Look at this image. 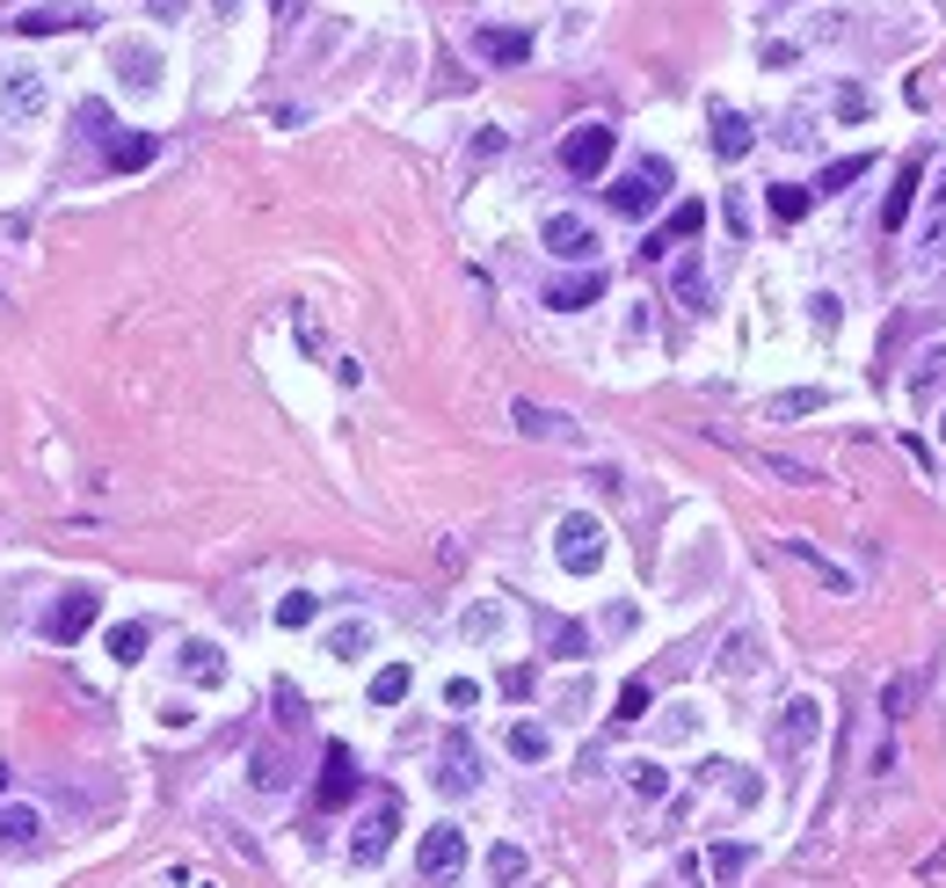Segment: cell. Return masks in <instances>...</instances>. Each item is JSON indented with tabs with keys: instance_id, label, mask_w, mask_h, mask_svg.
Masks as SVG:
<instances>
[{
	"instance_id": "d590c367",
	"label": "cell",
	"mask_w": 946,
	"mask_h": 888,
	"mask_svg": "<svg viewBox=\"0 0 946 888\" xmlns=\"http://www.w3.org/2000/svg\"><path fill=\"white\" fill-rule=\"evenodd\" d=\"M248 780L263 786V794H277V786L292 780V772H284V758H277V750H255V765H248Z\"/></svg>"
},
{
	"instance_id": "d6986e66",
	"label": "cell",
	"mask_w": 946,
	"mask_h": 888,
	"mask_svg": "<svg viewBox=\"0 0 946 888\" xmlns=\"http://www.w3.org/2000/svg\"><path fill=\"white\" fill-rule=\"evenodd\" d=\"M765 205H771V219H779V227H793V219H801V211L816 205V190H801V182H771Z\"/></svg>"
},
{
	"instance_id": "4316f807",
	"label": "cell",
	"mask_w": 946,
	"mask_h": 888,
	"mask_svg": "<svg viewBox=\"0 0 946 888\" xmlns=\"http://www.w3.org/2000/svg\"><path fill=\"white\" fill-rule=\"evenodd\" d=\"M15 30H30V36H52V30H88V15H73V8H44V15H15Z\"/></svg>"
},
{
	"instance_id": "603a6c76",
	"label": "cell",
	"mask_w": 946,
	"mask_h": 888,
	"mask_svg": "<svg viewBox=\"0 0 946 888\" xmlns=\"http://www.w3.org/2000/svg\"><path fill=\"white\" fill-rule=\"evenodd\" d=\"M859 175H866V154H844V160H830V168L816 175V197H838V190H852Z\"/></svg>"
},
{
	"instance_id": "44dd1931",
	"label": "cell",
	"mask_w": 946,
	"mask_h": 888,
	"mask_svg": "<svg viewBox=\"0 0 946 888\" xmlns=\"http://www.w3.org/2000/svg\"><path fill=\"white\" fill-rule=\"evenodd\" d=\"M917 248H946V168L932 182V205H925V227H917Z\"/></svg>"
},
{
	"instance_id": "d6a6232c",
	"label": "cell",
	"mask_w": 946,
	"mask_h": 888,
	"mask_svg": "<svg viewBox=\"0 0 946 888\" xmlns=\"http://www.w3.org/2000/svg\"><path fill=\"white\" fill-rule=\"evenodd\" d=\"M365 648H371V627H365V619H350V627H335V634H328V656H343V662L365 656Z\"/></svg>"
},
{
	"instance_id": "52a82bcc",
	"label": "cell",
	"mask_w": 946,
	"mask_h": 888,
	"mask_svg": "<svg viewBox=\"0 0 946 888\" xmlns=\"http://www.w3.org/2000/svg\"><path fill=\"white\" fill-rule=\"evenodd\" d=\"M357 794V758L343 743H328V758H320V786H314V802L320 808H343Z\"/></svg>"
},
{
	"instance_id": "484cf974",
	"label": "cell",
	"mask_w": 946,
	"mask_h": 888,
	"mask_svg": "<svg viewBox=\"0 0 946 888\" xmlns=\"http://www.w3.org/2000/svg\"><path fill=\"white\" fill-rule=\"evenodd\" d=\"M459 634H466V641H495V634H503V605H466V619H459Z\"/></svg>"
},
{
	"instance_id": "7dc6e473",
	"label": "cell",
	"mask_w": 946,
	"mask_h": 888,
	"mask_svg": "<svg viewBox=\"0 0 946 888\" xmlns=\"http://www.w3.org/2000/svg\"><path fill=\"white\" fill-rule=\"evenodd\" d=\"M0 786H8V765H0Z\"/></svg>"
},
{
	"instance_id": "2e32d148",
	"label": "cell",
	"mask_w": 946,
	"mask_h": 888,
	"mask_svg": "<svg viewBox=\"0 0 946 888\" xmlns=\"http://www.w3.org/2000/svg\"><path fill=\"white\" fill-rule=\"evenodd\" d=\"M182 678H190V685H204V692H211V685L227 678V656H219L211 641H182Z\"/></svg>"
},
{
	"instance_id": "ab89813d",
	"label": "cell",
	"mask_w": 946,
	"mask_h": 888,
	"mask_svg": "<svg viewBox=\"0 0 946 888\" xmlns=\"http://www.w3.org/2000/svg\"><path fill=\"white\" fill-rule=\"evenodd\" d=\"M306 619H314V591H292L277 605V627H306Z\"/></svg>"
},
{
	"instance_id": "f6af8a7d",
	"label": "cell",
	"mask_w": 946,
	"mask_h": 888,
	"mask_svg": "<svg viewBox=\"0 0 946 888\" xmlns=\"http://www.w3.org/2000/svg\"><path fill=\"white\" fill-rule=\"evenodd\" d=\"M211 8H219V15H241V8H248V0H211Z\"/></svg>"
},
{
	"instance_id": "7a4b0ae2",
	"label": "cell",
	"mask_w": 946,
	"mask_h": 888,
	"mask_svg": "<svg viewBox=\"0 0 946 888\" xmlns=\"http://www.w3.org/2000/svg\"><path fill=\"white\" fill-rule=\"evenodd\" d=\"M95 619H103V591H88V583H81V591H66L52 612H44V634H52L59 648H73L81 634H95Z\"/></svg>"
},
{
	"instance_id": "3957f363",
	"label": "cell",
	"mask_w": 946,
	"mask_h": 888,
	"mask_svg": "<svg viewBox=\"0 0 946 888\" xmlns=\"http://www.w3.org/2000/svg\"><path fill=\"white\" fill-rule=\"evenodd\" d=\"M612 146H619V132H612V124H576V132L561 139V168L590 182V175H605V160H612Z\"/></svg>"
},
{
	"instance_id": "ffe728a7",
	"label": "cell",
	"mask_w": 946,
	"mask_h": 888,
	"mask_svg": "<svg viewBox=\"0 0 946 888\" xmlns=\"http://www.w3.org/2000/svg\"><path fill=\"white\" fill-rule=\"evenodd\" d=\"M408 685H416V670H408V662H386L379 678H371V707H401Z\"/></svg>"
},
{
	"instance_id": "1f68e13d",
	"label": "cell",
	"mask_w": 946,
	"mask_h": 888,
	"mask_svg": "<svg viewBox=\"0 0 946 888\" xmlns=\"http://www.w3.org/2000/svg\"><path fill=\"white\" fill-rule=\"evenodd\" d=\"M787 554H793V561H808V568L823 575L830 591H852V575H844V568H830V561H823V554H816V546H808V540H787Z\"/></svg>"
},
{
	"instance_id": "4dcf8cb0",
	"label": "cell",
	"mask_w": 946,
	"mask_h": 888,
	"mask_svg": "<svg viewBox=\"0 0 946 888\" xmlns=\"http://www.w3.org/2000/svg\"><path fill=\"white\" fill-rule=\"evenodd\" d=\"M8 109H15V117H36V109H44V81H36V73H15V81H8Z\"/></svg>"
},
{
	"instance_id": "277c9868",
	"label": "cell",
	"mask_w": 946,
	"mask_h": 888,
	"mask_svg": "<svg viewBox=\"0 0 946 888\" xmlns=\"http://www.w3.org/2000/svg\"><path fill=\"white\" fill-rule=\"evenodd\" d=\"M663 190H670V168H663V160H641L633 175H619V182H612V211H627V219H649Z\"/></svg>"
},
{
	"instance_id": "e575fe53",
	"label": "cell",
	"mask_w": 946,
	"mask_h": 888,
	"mask_svg": "<svg viewBox=\"0 0 946 888\" xmlns=\"http://www.w3.org/2000/svg\"><path fill=\"white\" fill-rule=\"evenodd\" d=\"M641 714H649V685L633 678V685H619V699H612V721L627 729V721H641Z\"/></svg>"
},
{
	"instance_id": "f546056e",
	"label": "cell",
	"mask_w": 946,
	"mask_h": 888,
	"mask_svg": "<svg viewBox=\"0 0 946 888\" xmlns=\"http://www.w3.org/2000/svg\"><path fill=\"white\" fill-rule=\"evenodd\" d=\"M670 284H677L684 306H706V270H700V255H684L677 270H670Z\"/></svg>"
},
{
	"instance_id": "74e56055",
	"label": "cell",
	"mask_w": 946,
	"mask_h": 888,
	"mask_svg": "<svg viewBox=\"0 0 946 888\" xmlns=\"http://www.w3.org/2000/svg\"><path fill=\"white\" fill-rule=\"evenodd\" d=\"M706 867H714L721 881H736V874L750 867V845H714V859H706Z\"/></svg>"
},
{
	"instance_id": "6da1fadb",
	"label": "cell",
	"mask_w": 946,
	"mask_h": 888,
	"mask_svg": "<svg viewBox=\"0 0 946 888\" xmlns=\"http://www.w3.org/2000/svg\"><path fill=\"white\" fill-rule=\"evenodd\" d=\"M554 561H561L568 575H597L605 568V524H597L590 510H568V518L554 524Z\"/></svg>"
},
{
	"instance_id": "ba28073f",
	"label": "cell",
	"mask_w": 946,
	"mask_h": 888,
	"mask_svg": "<svg viewBox=\"0 0 946 888\" xmlns=\"http://www.w3.org/2000/svg\"><path fill=\"white\" fill-rule=\"evenodd\" d=\"M816 735H823V707H816L808 692H801V699H787V707H779V750L793 758V750H808Z\"/></svg>"
},
{
	"instance_id": "8d00e7d4",
	"label": "cell",
	"mask_w": 946,
	"mask_h": 888,
	"mask_svg": "<svg viewBox=\"0 0 946 888\" xmlns=\"http://www.w3.org/2000/svg\"><path fill=\"white\" fill-rule=\"evenodd\" d=\"M750 459H757L765 473H779V481H793V488H808V481H816V473H808L801 459H779V452H750Z\"/></svg>"
},
{
	"instance_id": "9a60e30c",
	"label": "cell",
	"mask_w": 946,
	"mask_h": 888,
	"mask_svg": "<svg viewBox=\"0 0 946 888\" xmlns=\"http://www.w3.org/2000/svg\"><path fill=\"white\" fill-rule=\"evenodd\" d=\"M597 299H605V278H597V270H582V278L554 284V292H546V306H554V314H582V306H597Z\"/></svg>"
},
{
	"instance_id": "ee69618b",
	"label": "cell",
	"mask_w": 946,
	"mask_h": 888,
	"mask_svg": "<svg viewBox=\"0 0 946 888\" xmlns=\"http://www.w3.org/2000/svg\"><path fill=\"white\" fill-rule=\"evenodd\" d=\"M146 15H160V22H176V15H190V0H146Z\"/></svg>"
},
{
	"instance_id": "8992f818",
	"label": "cell",
	"mask_w": 946,
	"mask_h": 888,
	"mask_svg": "<svg viewBox=\"0 0 946 888\" xmlns=\"http://www.w3.org/2000/svg\"><path fill=\"white\" fill-rule=\"evenodd\" d=\"M393 830H401V802L386 794V802L371 808L365 823H357V837H350V859H357V867H379V859H386V845H393Z\"/></svg>"
},
{
	"instance_id": "f35d334b",
	"label": "cell",
	"mask_w": 946,
	"mask_h": 888,
	"mask_svg": "<svg viewBox=\"0 0 946 888\" xmlns=\"http://www.w3.org/2000/svg\"><path fill=\"white\" fill-rule=\"evenodd\" d=\"M488 874H495V881H525V853H517V845H495Z\"/></svg>"
},
{
	"instance_id": "f1b7e54d",
	"label": "cell",
	"mask_w": 946,
	"mask_h": 888,
	"mask_svg": "<svg viewBox=\"0 0 946 888\" xmlns=\"http://www.w3.org/2000/svg\"><path fill=\"white\" fill-rule=\"evenodd\" d=\"M627 772H633V794H641V802H663V794H670V772L655 765V758H633Z\"/></svg>"
},
{
	"instance_id": "d4e9b609",
	"label": "cell",
	"mask_w": 946,
	"mask_h": 888,
	"mask_svg": "<svg viewBox=\"0 0 946 888\" xmlns=\"http://www.w3.org/2000/svg\"><path fill=\"white\" fill-rule=\"evenodd\" d=\"M546 750H554V735H546L539 721H517V729H509V758H525V765H539Z\"/></svg>"
},
{
	"instance_id": "ac0fdd59",
	"label": "cell",
	"mask_w": 946,
	"mask_h": 888,
	"mask_svg": "<svg viewBox=\"0 0 946 888\" xmlns=\"http://www.w3.org/2000/svg\"><path fill=\"white\" fill-rule=\"evenodd\" d=\"M36 830H44V823H36V808H0V853H30Z\"/></svg>"
},
{
	"instance_id": "836d02e7",
	"label": "cell",
	"mask_w": 946,
	"mask_h": 888,
	"mask_svg": "<svg viewBox=\"0 0 946 888\" xmlns=\"http://www.w3.org/2000/svg\"><path fill=\"white\" fill-rule=\"evenodd\" d=\"M823 401H830L823 386H801V394H779V401H771V416H779V422H787V416H816Z\"/></svg>"
},
{
	"instance_id": "8fae6325",
	"label": "cell",
	"mask_w": 946,
	"mask_h": 888,
	"mask_svg": "<svg viewBox=\"0 0 946 888\" xmlns=\"http://www.w3.org/2000/svg\"><path fill=\"white\" fill-rule=\"evenodd\" d=\"M546 248L561 262H582L597 248V233H590V219H576V211H554V219H546Z\"/></svg>"
},
{
	"instance_id": "5b68a950",
	"label": "cell",
	"mask_w": 946,
	"mask_h": 888,
	"mask_svg": "<svg viewBox=\"0 0 946 888\" xmlns=\"http://www.w3.org/2000/svg\"><path fill=\"white\" fill-rule=\"evenodd\" d=\"M416 867H422V881H459V867H466V837H459L452 823L422 830V845H416Z\"/></svg>"
},
{
	"instance_id": "b9f144b4",
	"label": "cell",
	"mask_w": 946,
	"mask_h": 888,
	"mask_svg": "<svg viewBox=\"0 0 946 888\" xmlns=\"http://www.w3.org/2000/svg\"><path fill=\"white\" fill-rule=\"evenodd\" d=\"M444 707H481V685H473V678H452V685H444Z\"/></svg>"
},
{
	"instance_id": "e0dca14e",
	"label": "cell",
	"mask_w": 946,
	"mask_h": 888,
	"mask_svg": "<svg viewBox=\"0 0 946 888\" xmlns=\"http://www.w3.org/2000/svg\"><path fill=\"white\" fill-rule=\"evenodd\" d=\"M714 154H721V160H743V154H750V117L714 109Z\"/></svg>"
},
{
	"instance_id": "cb8c5ba5",
	"label": "cell",
	"mask_w": 946,
	"mask_h": 888,
	"mask_svg": "<svg viewBox=\"0 0 946 888\" xmlns=\"http://www.w3.org/2000/svg\"><path fill=\"white\" fill-rule=\"evenodd\" d=\"M146 648H154V634H146V619H124V627H109V656H117V662H139Z\"/></svg>"
},
{
	"instance_id": "60d3db41",
	"label": "cell",
	"mask_w": 946,
	"mask_h": 888,
	"mask_svg": "<svg viewBox=\"0 0 946 888\" xmlns=\"http://www.w3.org/2000/svg\"><path fill=\"white\" fill-rule=\"evenodd\" d=\"M808 314H816V328L830 335V328H838V314H844V306H838V299H830V292H816V299H808Z\"/></svg>"
},
{
	"instance_id": "7c38bea8",
	"label": "cell",
	"mask_w": 946,
	"mask_h": 888,
	"mask_svg": "<svg viewBox=\"0 0 946 888\" xmlns=\"http://www.w3.org/2000/svg\"><path fill=\"white\" fill-rule=\"evenodd\" d=\"M917 190H925V154H911L903 160V175H895V190H889V205H881V227H903L911 219V205H917Z\"/></svg>"
},
{
	"instance_id": "5bb4252c",
	"label": "cell",
	"mask_w": 946,
	"mask_h": 888,
	"mask_svg": "<svg viewBox=\"0 0 946 888\" xmlns=\"http://www.w3.org/2000/svg\"><path fill=\"white\" fill-rule=\"evenodd\" d=\"M509 422H517L525 437H561V445H576V422L554 416V408H539V401H509Z\"/></svg>"
},
{
	"instance_id": "7bdbcfd3",
	"label": "cell",
	"mask_w": 946,
	"mask_h": 888,
	"mask_svg": "<svg viewBox=\"0 0 946 888\" xmlns=\"http://www.w3.org/2000/svg\"><path fill=\"white\" fill-rule=\"evenodd\" d=\"M582 648H590V634H582V627H554V656H582Z\"/></svg>"
},
{
	"instance_id": "9c48e42d",
	"label": "cell",
	"mask_w": 946,
	"mask_h": 888,
	"mask_svg": "<svg viewBox=\"0 0 946 888\" xmlns=\"http://www.w3.org/2000/svg\"><path fill=\"white\" fill-rule=\"evenodd\" d=\"M438 786H444V794H473V786H481V758H473V743H466V735H444Z\"/></svg>"
},
{
	"instance_id": "bcb514c9",
	"label": "cell",
	"mask_w": 946,
	"mask_h": 888,
	"mask_svg": "<svg viewBox=\"0 0 946 888\" xmlns=\"http://www.w3.org/2000/svg\"><path fill=\"white\" fill-rule=\"evenodd\" d=\"M939 445H946V416H939Z\"/></svg>"
},
{
	"instance_id": "83f0119b",
	"label": "cell",
	"mask_w": 946,
	"mask_h": 888,
	"mask_svg": "<svg viewBox=\"0 0 946 888\" xmlns=\"http://www.w3.org/2000/svg\"><path fill=\"white\" fill-rule=\"evenodd\" d=\"M117 73H124L132 87H154V81H160V59L139 52V44H124V52H117Z\"/></svg>"
},
{
	"instance_id": "30bf717a",
	"label": "cell",
	"mask_w": 946,
	"mask_h": 888,
	"mask_svg": "<svg viewBox=\"0 0 946 888\" xmlns=\"http://www.w3.org/2000/svg\"><path fill=\"white\" fill-rule=\"evenodd\" d=\"M700 227H706V205H700V197H684V205L670 211V227H655L649 241H641V255H655V262H663L670 248H677V241H692Z\"/></svg>"
},
{
	"instance_id": "7402d4cb",
	"label": "cell",
	"mask_w": 946,
	"mask_h": 888,
	"mask_svg": "<svg viewBox=\"0 0 946 888\" xmlns=\"http://www.w3.org/2000/svg\"><path fill=\"white\" fill-rule=\"evenodd\" d=\"M146 160H154V139H146V132H124V139H109V168H117V175L146 168Z\"/></svg>"
},
{
	"instance_id": "4fadbf2b",
	"label": "cell",
	"mask_w": 946,
	"mask_h": 888,
	"mask_svg": "<svg viewBox=\"0 0 946 888\" xmlns=\"http://www.w3.org/2000/svg\"><path fill=\"white\" fill-rule=\"evenodd\" d=\"M473 52L488 59V66H525V59H532V36H525V30H473Z\"/></svg>"
}]
</instances>
